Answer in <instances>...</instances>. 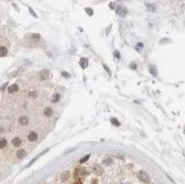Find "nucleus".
Wrapping results in <instances>:
<instances>
[{
  "label": "nucleus",
  "mask_w": 185,
  "mask_h": 184,
  "mask_svg": "<svg viewBox=\"0 0 185 184\" xmlns=\"http://www.w3.org/2000/svg\"><path fill=\"white\" fill-rule=\"evenodd\" d=\"M138 177H140V180H141V181H144V183H149V181H151L149 176L146 175L144 170H140V172H138Z\"/></svg>",
  "instance_id": "1"
},
{
  "label": "nucleus",
  "mask_w": 185,
  "mask_h": 184,
  "mask_svg": "<svg viewBox=\"0 0 185 184\" xmlns=\"http://www.w3.org/2000/svg\"><path fill=\"white\" fill-rule=\"evenodd\" d=\"M18 122H19L21 126H28V125H29V118L25 116V115H22V116H19Z\"/></svg>",
  "instance_id": "2"
},
{
  "label": "nucleus",
  "mask_w": 185,
  "mask_h": 184,
  "mask_svg": "<svg viewBox=\"0 0 185 184\" xmlns=\"http://www.w3.org/2000/svg\"><path fill=\"white\" fill-rule=\"evenodd\" d=\"M48 76H50V72H48L47 69H43V71L39 73V78H40V80H46Z\"/></svg>",
  "instance_id": "3"
},
{
  "label": "nucleus",
  "mask_w": 185,
  "mask_h": 184,
  "mask_svg": "<svg viewBox=\"0 0 185 184\" xmlns=\"http://www.w3.org/2000/svg\"><path fill=\"white\" fill-rule=\"evenodd\" d=\"M37 137H39L37 132H30V133L28 134V140H29V141H36Z\"/></svg>",
  "instance_id": "4"
},
{
  "label": "nucleus",
  "mask_w": 185,
  "mask_h": 184,
  "mask_svg": "<svg viewBox=\"0 0 185 184\" xmlns=\"http://www.w3.org/2000/svg\"><path fill=\"white\" fill-rule=\"evenodd\" d=\"M11 144L14 145V147H21V144H22V141H21V138L19 137H14L13 140H11Z\"/></svg>",
  "instance_id": "5"
},
{
  "label": "nucleus",
  "mask_w": 185,
  "mask_h": 184,
  "mask_svg": "<svg viewBox=\"0 0 185 184\" xmlns=\"http://www.w3.org/2000/svg\"><path fill=\"white\" fill-rule=\"evenodd\" d=\"M80 67L83 69L89 67V59H87V58H80Z\"/></svg>",
  "instance_id": "6"
},
{
  "label": "nucleus",
  "mask_w": 185,
  "mask_h": 184,
  "mask_svg": "<svg viewBox=\"0 0 185 184\" xmlns=\"http://www.w3.org/2000/svg\"><path fill=\"white\" fill-rule=\"evenodd\" d=\"M25 155H26V151H25V150H19L18 152H17V158H18V159H24Z\"/></svg>",
  "instance_id": "7"
},
{
  "label": "nucleus",
  "mask_w": 185,
  "mask_h": 184,
  "mask_svg": "<svg viewBox=\"0 0 185 184\" xmlns=\"http://www.w3.org/2000/svg\"><path fill=\"white\" fill-rule=\"evenodd\" d=\"M7 56V47L6 46H0V57Z\"/></svg>",
  "instance_id": "8"
},
{
  "label": "nucleus",
  "mask_w": 185,
  "mask_h": 184,
  "mask_svg": "<svg viewBox=\"0 0 185 184\" xmlns=\"http://www.w3.org/2000/svg\"><path fill=\"white\" fill-rule=\"evenodd\" d=\"M18 84L17 83H15V84H11V86H10V89H8V91H10V93H15V91H18Z\"/></svg>",
  "instance_id": "9"
},
{
  "label": "nucleus",
  "mask_w": 185,
  "mask_h": 184,
  "mask_svg": "<svg viewBox=\"0 0 185 184\" xmlns=\"http://www.w3.org/2000/svg\"><path fill=\"white\" fill-rule=\"evenodd\" d=\"M117 14L123 17V15H126V14H127V10H126V8H123V7H117Z\"/></svg>",
  "instance_id": "10"
},
{
  "label": "nucleus",
  "mask_w": 185,
  "mask_h": 184,
  "mask_svg": "<svg viewBox=\"0 0 185 184\" xmlns=\"http://www.w3.org/2000/svg\"><path fill=\"white\" fill-rule=\"evenodd\" d=\"M53 113H54L53 112V108H48V107L44 108V115L46 116H53Z\"/></svg>",
  "instance_id": "11"
},
{
  "label": "nucleus",
  "mask_w": 185,
  "mask_h": 184,
  "mask_svg": "<svg viewBox=\"0 0 185 184\" xmlns=\"http://www.w3.org/2000/svg\"><path fill=\"white\" fill-rule=\"evenodd\" d=\"M59 98H61V96H59V93H54V96L51 97V101L53 102H58Z\"/></svg>",
  "instance_id": "12"
},
{
  "label": "nucleus",
  "mask_w": 185,
  "mask_h": 184,
  "mask_svg": "<svg viewBox=\"0 0 185 184\" xmlns=\"http://www.w3.org/2000/svg\"><path fill=\"white\" fill-rule=\"evenodd\" d=\"M6 147H7V140L6 138H0V148L4 150Z\"/></svg>",
  "instance_id": "13"
},
{
  "label": "nucleus",
  "mask_w": 185,
  "mask_h": 184,
  "mask_svg": "<svg viewBox=\"0 0 185 184\" xmlns=\"http://www.w3.org/2000/svg\"><path fill=\"white\" fill-rule=\"evenodd\" d=\"M69 176H70V173H69V172H64V173H62V177H61V180H62V181H66Z\"/></svg>",
  "instance_id": "14"
},
{
  "label": "nucleus",
  "mask_w": 185,
  "mask_h": 184,
  "mask_svg": "<svg viewBox=\"0 0 185 184\" xmlns=\"http://www.w3.org/2000/svg\"><path fill=\"white\" fill-rule=\"evenodd\" d=\"M111 123H112L113 126H120V122H119L117 119H115V118H112V119H111Z\"/></svg>",
  "instance_id": "15"
},
{
  "label": "nucleus",
  "mask_w": 185,
  "mask_h": 184,
  "mask_svg": "<svg viewBox=\"0 0 185 184\" xmlns=\"http://www.w3.org/2000/svg\"><path fill=\"white\" fill-rule=\"evenodd\" d=\"M146 7H148L149 10H152V11H155V10H156V6H155V4H146Z\"/></svg>",
  "instance_id": "16"
},
{
  "label": "nucleus",
  "mask_w": 185,
  "mask_h": 184,
  "mask_svg": "<svg viewBox=\"0 0 185 184\" xmlns=\"http://www.w3.org/2000/svg\"><path fill=\"white\" fill-rule=\"evenodd\" d=\"M89 158H90V155H86L84 158H81V159H80V163H84L86 161H89Z\"/></svg>",
  "instance_id": "17"
},
{
  "label": "nucleus",
  "mask_w": 185,
  "mask_h": 184,
  "mask_svg": "<svg viewBox=\"0 0 185 184\" xmlns=\"http://www.w3.org/2000/svg\"><path fill=\"white\" fill-rule=\"evenodd\" d=\"M104 163H105V165H112V159H111V158H106V159L104 161Z\"/></svg>",
  "instance_id": "18"
},
{
  "label": "nucleus",
  "mask_w": 185,
  "mask_h": 184,
  "mask_svg": "<svg viewBox=\"0 0 185 184\" xmlns=\"http://www.w3.org/2000/svg\"><path fill=\"white\" fill-rule=\"evenodd\" d=\"M130 68H131V69H137V64H135V62H130Z\"/></svg>",
  "instance_id": "19"
},
{
  "label": "nucleus",
  "mask_w": 185,
  "mask_h": 184,
  "mask_svg": "<svg viewBox=\"0 0 185 184\" xmlns=\"http://www.w3.org/2000/svg\"><path fill=\"white\" fill-rule=\"evenodd\" d=\"M86 13L89 14V15H92V10H91L90 7H87V8H86Z\"/></svg>",
  "instance_id": "20"
},
{
  "label": "nucleus",
  "mask_w": 185,
  "mask_h": 184,
  "mask_svg": "<svg viewBox=\"0 0 185 184\" xmlns=\"http://www.w3.org/2000/svg\"><path fill=\"white\" fill-rule=\"evenodd\" d=\"M61 75H62V76H65V78H70V75H69L68 72H65V71H64V72H61Z\"/></svg>",
  "instance_id": "21"
},
{
  "label": "nucleus",
  "mask_w": 185,
  "mask_h": 184,
  "mask_svg": "<svg viewBox=\"0 0 185 184\" xmlns=\"http://www.w3.org/2000/svg\"><path fill=\"white\" fill-rule=\"evenodd\" d=\"M149 71H151V73H152V75H156V69H155L153 67H151V69H149Z\"/></svg>",
  "instance_id": "22"
},
{
  "label": "nucleus",
  "mask_w": 185,
  "mask_h": 184,
  "mask_svg": "<svg viewBox=\"0 0 185 184\" xmlns=\"http://www.w3.org/2000/svg\"><path fill=\"white\" fill-rule=\"evenodd\" d=\"M113 56H115L116 58H120V53H119V51H115V53H113Z\"/></svg>",
  "instance_id": "23"
},
{
  "label": "nucleus",
  "mask_w": 185,
  "mask_h": 184,
  "mask_svg": "<svg viewBox=\"0 0 185 184\" xmlns=\"http://www.w3.org/2000/svg\"><path fill=\"white\" fill-rule=\"evenodd\" d=\"M7 86H8L7 83H4V84L2 86V91H4V90H6V89H7Z\"/></svg>",
  "instance_id": "24"
},
{
  "label": "nucleus",
  "mask_w": 185,
  "mask_h": 184,
  "mask_svg": "<svg viewBox=\"0 0 185 184\" xmlns=\"http://www.w3.org/2000/svg\"><path fill=\"white\" fill-rule=\"evenodd\" d=\"M94 172H97V173H101V169H100V167H94Z\"/></svg>",
  "instance_id": "25"
},
{
  "label": "nucleus",
  "mask_w": 185,
  "mask_h": 184,
  "mask_svg": "<svg viewBox=\"0 0 185 184\" xmlns=\"http://www.w3.org/2000/svg\"><path fill=\"white\" fill-rule=\"evenodd\" d=\"M104 68H105V71H106V72H108V73H109V75H111V71H109V68H108V67H106V65H104Z\"/></svg>",
  "instance_id": "26"
},
{
  "label": "nucleus",
  "mask_w": 185,
  "mask_h": 184,
  "mask_svg": "<svg viewBox=\"0 0 185 184\" xmlns=\"http://www.w3.org/2000/svg\"><path fill=\"white\" fill-rule=\"evenodd\" d=\"M29 96H30V97H36V93H35V91H30Z\"/></svg>",
  "instance_id": "27"
},
{
  "label": "nucleus",
  "mask_w": 185,
  "mask_h": 184,
  "mask_svg": "<svg viewBox=\"0 0 185 184\" xmlns=\"http://www.w3.org/2000/svg\"><path fill=\"white\" fill-rule=\"evenodd\" d=\"M3 132V126H0V133H2Z\"/></svg>",
  "instance_id": "28"
},
{
  "label": "nucleus",
  "mask_w": 185,
  "mask_h": 184,
  "mask_svg": "<svg viewBox=\"0 0 185 184\" xmlns=\"http://www.w3.org/2000/svg\"><path fill=\"white\" fill-rule=\"evenodd\" d=\"M73 184H81V183H79V181H76V183H73Z\"/></svg>",
  "instance_id": "29"
}]
</instances>
